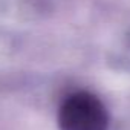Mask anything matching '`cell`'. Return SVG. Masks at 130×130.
<instances>
[{"label": "cell", "mask_w": 130, "mask_h": 130, "mask_svg": "<svg viewBox=\"0 0 130 130\" xmlns=\"http://www.w3.org/2000/svg\"><path fill=\"white\" fill-rule=\"evenodd\" d=\"M58 124L61 130H106L107 112L95 95L78 92L63 103Z\"/></svg>", "instance_id": "6da1fadb"}]
</instances>
